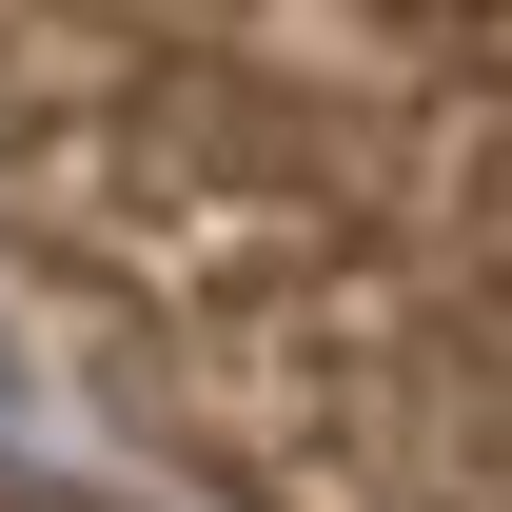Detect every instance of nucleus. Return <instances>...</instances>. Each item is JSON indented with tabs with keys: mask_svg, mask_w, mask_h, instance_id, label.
Instances as JSON below:
<instances>
[{
	"mask_svg": "<svg viewBox=\"0 0 512 512\" xmlns=\"http://www.w3.org/2000/svg\"><path fill=\"white\" fill-rule=\"evenodd\" d=\"M0 296L256 512H512V0H0Z\"/></svg>",
	"mask_w": 512,
	"mask_h": 512,
	"instance_id": "obj_1",
	"label": "nucleus"
}]
</instances>
